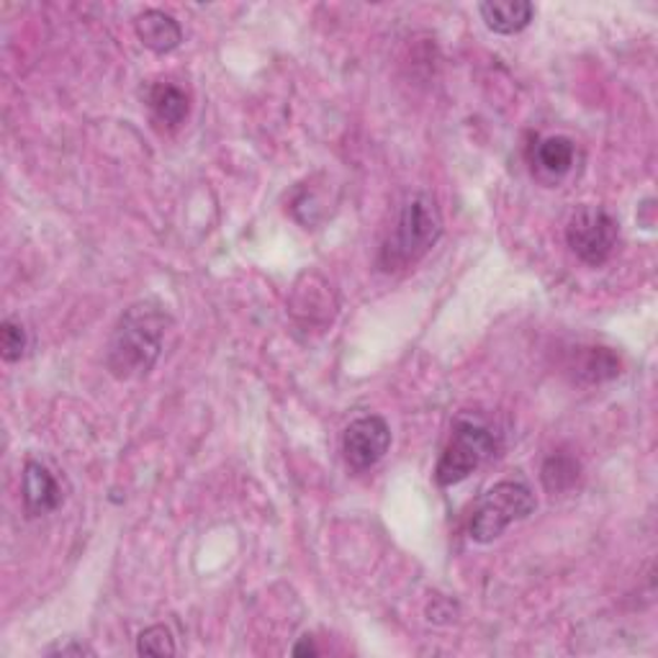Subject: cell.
I'll list each match as a JSON object with an SVG mask.
<instances>
[{"instance_id": "e0dca14e", "label": "cell", "mask_w": 658, "mask_h": 658, "mask_svg": "<svg viewBox=\"0 0 658 658\" xmlns=\"http://www.w3.org/2000/svg\"><path fill=\"white\" fill-rule=\"evenodd\" d=\"M319 654V648L314 646V643L309 641V638H304L302 643H298V646L294 648V656H317Z\"/></svg>"}, {"instance_id": "30bf717a", "label": "cell", "mask_w": 658, "mask_h": 658, "mask_svg": "<svg viewBox=\"0 0 658 658\" xmlns=\"http://www.w3.org/2000/svg\"><path fill=\"white\" fill-rule=\"evenodd\" d=\"M150 108L155 114V119L165 127H178V124L186 121L188 116V96L180 91L178 85L171 83H160L150 91Z\"/></svg>"}, {"instance_id": "277c9868", "label": "cell", "mask_w": 658, "mask_h": 658, "mask_svg": "<svg viewBox=\"0 0 658 658\" xmlns=\"http://www.w3.org/2000/svg\"><path fill=\"white\" fill-rule=\"evenodd\" d=\"M496 453V440L486 427L477 422H458L453 430L448 448L437 460L435 479L440 486H453L471 477L481 463H486Z\"/></svg>"}, {"instance_id": "9a60e30c", "label": "cell", "mask_w": 658, "mask_h": 658, "mask_svg": "<svg viewBox=\"0 0 658 658\" xmlns=\"http://www.w3.org/2000/svg\"><path fill=\"white\" fill-rule=\"evenodd\" d=\"M26 329L19 325V321L5 319L3 327H0V353H3L5 363H16L21 361V355L26 353Z\"/></svg>"}, {"instance_id": "7c38bea8", "label": "cell", "mask_w": 658, "mask_h": 658, "mask_svg": "<svg viewBox=\"0 0 658 658\" xmlns=\"http://www.w3.org/2000/svg\"><path fill=\"white\" fill-rule=\"evenodd\" d=\"M576 378L584 384H599L607 378H615L620 373L618 357L604 348H587L584 355L576 361Z\"/></svg>"}, {"instance_id": "8992f818", "label": "cell", "mask_w": 658, "mask_h": 658, "mask_svg": "<svg viewBox=\"0 0 658 658\" xmlns=\"http://www.w3.org/2000/svg\"><path fill=\"white\" fill-rule=\"evenodd\" d=\"M391 445V430L381 416H361L345 430L342 453L355 471H368L386 456Z\"/></svg>"}, {"instance_id": "2e32d148", "label": "cell", "mask_w": 658, "mask_h": 658, "mask_svg": "<svg viewBox=\"0 0 658 658\" xmlns=\"http://www.w3.org/2000/svg\"><path fill=\"white\" fill-rule=\"evenodd\" d=\"M49 654H52V656H93V650L87 646H83V643H68V646L52 648Z\"/></svg>"}, {"instance_id": "8fae6325", "label": "cell", "mask_w": 658, "mask_h": 658, "mask_svg": "<svg viewBox=\"0 0 658 658\" xmlns=\"http://www.w3.org/2000/svg\"><path fill=\"white\" fill-rule=\"evenodd\" d=\"M576 148L568 137H548L536 148V165L548 175H566L574 165Z\"/></svg>"}, {"instance_id": "7a4b0ae2", "label": "cell", "mask_w": 658, "mask_h": 658, "mask_svg": "<svg viewBox=\"0 0 658 658\" xmlns=\"http://www.w3.org/2000/svg\"><path fill=\"white\" fill-rule=\"evenodd\" d=\"M443 232V219L433 196L416 193L404 203L397 226L381 250L384 270H401L412 266L437 243Z\"/></svg>"}, {"instance_id": "52a82bcc", "label": "cell", "mask_w": 658, "mask_h": 658, "mask_svg": "<svg viewBox=\"0 0 658 658\" xmlns=\"http://www.w3.org/2000/svg\"><path fill=\"white\" fill-rule=\"evenodd\" d=\"M21 494H24V507L28 517H42L55 512L62 504V489L57 484V479L47 471V466L28 460L24 468V484H21Z\"/></svg>"}, {"instance_id": "5bb4252c", "label": "cell", "mask_w": 658, "mask_h": 658, "mask_svg": "<svg viewBox=\"0 0 658 658\" xmlns=\"http://www.w3.org/2000/svg\"><path fill=\"white\" fill-rule=\"evenodd\" d=\"M137 654L139 656H173L175 654L173 633L167 631L165 625L148 627V631L139 633Z\"/></svg>"}, {"instance_id": "5b68a950", "label": "cell", "mask_w": 658, "mask_h": 658, "mask_svg": "<svg viewBox=\"0 0 658 658\" xmlns=\"http://www.w3.org/2000/svg\"><path fill=\"white\" fill-rule=\"evenodd\" d=\"M568 247L587 266H602L618 245V222L599 207H581L574 211L566 226Z\"/></svg>"}, {"instance_id": "6da1fadb", "label": "cell", "mask_w": 658, "mask_h": 658, "mask_svg": "<svg viewBox=\"0 0 658 658\" xmlns=\"http://www.w3.org/2000/svg\"><path fill=\"white\" fill-rule=\"evenodd\" d=\"M167 314L155 304H134L124 312L108 345V371L121 381L148 376L163 353Z\"/></svg>"}, {"instance_id": "ba28073f", "label": "cell", "mask_w": 658, "mask_h": 658, "mask_svg": "<svg viewBox=\"0 0 658 658\" xmlns=\"http://www.w3.org/2000/svg\"><path fill=\"white\" fill-rule=\"evenodd\" d=\"M134 28L139 42L157 55L173 52L183 42L180 24L173 16H167L165 11H144L142 16H137Z\"/></svg>"}, {"instance_id": "4fadbf2b", "label": "cell", "mask_w": 658, "mask_h": 658, "mask_svg": "<svg viewBox=\"0 0 658 658\" xmlns=\"http://www.w3.org/2000/svg\"><path fill=\"white\" fill-rule=\"evenodd\" d=\"M540 479H543V486L551 494H561L566 489H572L579 479V460L574 456H566V453H555L543 463V471H540Z\"/></svg>"}, {"instance_id": "9c48e42d", "label": "cell", "mask_w": 658, "mask_h": 658, "mask_svg": "<svg viewBox=\"0 0 658 658\" xmlns=\"http://www.w3.org/2000/svg\"><path fill=\"white\" fill-rule=\"evenodd\" d=\"M481 19L494 34H520L522 28L530 26L536 9L528 0H502V3H481Z\"/></svg>"}, {"instance_id": "3957f363", "label": "cell", "mask_w": 658, "mask_h": 658, "mask_svg": "<svg viewBox=\"0 0 658 658\" xmlns=\"http://www.w3.org/2000/svg\"><path fill=\"white\" fill-rule=\"evenodd\" d=\"M536 512V494L520 481H502L489 489L479 502L471 520V538L477 543H492L512 522L525 520Z\"/></svg>"}]
</instances>
